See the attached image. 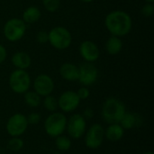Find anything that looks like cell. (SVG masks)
Masks as SVG:
<instances>
[{"label":"cell","instance_id":"24","mask_svg":"<svg viewBox=\"0 0 154 154\" xmlns=\"http://www.w3.org/2000/svg\"><path fill=\"white\" fill-rule=\"evenodd\" d=\"M44 8L49 12H55L60 5V0H42Z\"/></svg>","mask_w":154,"mask_h":154},{"label":"cell","instance_id":"19","mask_svg":"<svg viewBox=\"0 0 154 154\" xmlns=\"http://www.w3.org/2000/svg\"><path fill=\"white\" fill-rule=\"evenodd\" d=\"M41 18V11L36 6L27 7L23 14V21L25 23H34Z\"/></svg>","mask_w":154,"mask_h":154},{"label":"cell","instance_id":"11","mask_svg":"<svg viewBox=\"0 0 154 154\" xmlns=\"http://www.w3.org/2000/svg\"><path fill=\"white\" fill-rule=\"evenodd\" d=\"M98 77L97 69L91 64V62H86L80 65L79 68V81L85 87L94 84Z\"/></svg>","mask_w":154,"mask_h":154},{"label":"cell","instance_id":"3","mask_svg":"<svg viewBox=\"0 0 154 154\" xmlns=\"http://www.w3.org/2000/svg\"><path fill=\"white\" fill-rule=\"evenodd\" d=\"M67 121L64 114L52 112L44 121V130L50 137L56 138L66 131Z\"/></svg>","mask_w":154,"mask_h":154},{"label":"cell","instance_id":"5","mask_svg":"<svg viewBox=\"0 0 154 154\" xmlns=\"http://www.w3.org/2000/svg\"><path fill=\"white\" fill-rule=\"evenodd\" d=\"M9 86L14 93L24 94L29 90L31 86L30 75L25 71V69H16L9 77Z\"/></svg>","mask_w":154,"mask_h":154},{"label":"cell","instance_id":"33","mask_svg":"<svg viewBox=\"0 0 154 154\" xmlns=\"http://www.w3.org/2000/svg\"><path fill=\"white\" fill-rule=\"evenodd\" d=\"M147 3H153L154 2V0H145Z\"/></svg>","mask_w":154,"mask_h":154},{"label":"cell","instance_id":"20","mask_svg":"<svg viewBox=\"0 0 154 154\" xmlns=\"http://www.w3.org/2000/svg\"><path fill=\"white\" fill-rule=\"evenodd\" d=\"M24 101L29 107L35 108L41 105V97L35 91H27L24 93Z\"/></svg>","mask_w":154,"mask_h":154},{"label":"cell","instance_id":"12","mask_svg":"<svg viewBox=\"0 0 154 154\" xmlns=\"http://www.w3.org/2000/svg\"><path fill=\"white\" fill-rule=\"evenodd\" d=\"M33 89L40 97H46L52 93L54 89L53 79L46 74L37 76L33 81Z\"/></svg>","mask_w":154,"mask_h":154},{"label":"cell","instance_id":"25","mask_svg":"<svg viewBox=\"0 0 154 154\" xmlns=\"http://www.w3.org/2000/svg\"><path fill=\"white\" fill-rule=\"evenodd\" d=\"M154 5L153 3H147L145 4L142 8V14L145 17H150L153 14Z\"/></svg>","mask_w":154,"mask_h":154},{"label":"cell","instance_id":"30","mask_svg":"<svg viewBox=\"0 0 154 154\" xmlns=\"http://www.w3.org/2000/svg\"><path fill=\"white\" fill-rule=\"evenodd\" d=\"M6 55H7V52H6L5 48L0 44V64L5 61V60L6 59Z\"/></svg>","mask_w":154,"mask_h":154},{"label":"cell","instance_id":"27","mask_svg":"<svg viewBox=\"0 0 154 154\" xmlns=\"http://www.w3.org/2000/svg\"><path fill=\"white\" fill-rule=\"evenodd\" d=\"M26 117H27V121H28L29 125H35L39 124L40 121H41V116L38 113H31Z\"/></svg>","mask_w":154,"mask_h":154},{"label":"cell","instance_id":"13","mask_svg":"<svg viewBox=\"0 0 154 154\" xmlns=\"http://www.w3.org/2000/svg\"><path fill=\"white\" fill-rule=\"evenodd\" d=\"M79 53L87 62H94L99 58V49L91 41H84L79 45Z\"/></svg>","mask_w":154,"mask_h":154},{"label":"cell","instance_id":"9","mask_svg":"<svg viewBox=\"0 0 154 154\" xmlns=\"http://www.w3.org/2000/svg\"><path fill=\"white\" fill-rule=\"evenodd\" d=\"M66 130L72 139H80L86 133L87 121L82 115L74 114L67 121Z\"/></svg>","mask_w":154,"mask_h":154},{"label":"cell","instance_id":"7","mask_svg":"<svg viewBox=\"0 0 154 154\" xmlns=\"http://www.w3.org/2000/svg\"><path fill=\"white\" fill-rule=\"evenodd\" d=\"M26 31V23L19 18L9 19L4 26L5 37L10 42H16L23 38Z\"/></svg>","mask_w":154,"mask_h":154},{"label":"cell","instance_id":"18","mask_svg":"<svg viewBox=\"0 0 154 154\" xmlns=\"http://www.w3.org/2000/svg\"><path fill=\"white\" fill-rule=\"evenodd\" d=\"M123 48V42L120 37L112 35L110 36L106 42V50L108 54L110 55H116L118 54Z\"/></svg>","mask_w":154,"mask_h":154},{"label":"cell","instance_id":"16","mask_svg":"<svg viewBox=\"0 0 154 154\" xmlns=\"http://www.w3.org/2000/svg\"><path fill=\"white\" fill-rule=\"evenodd\" d=\"M124 134L125 129L120 125V124H110L105 130V137L112 143L120 141L124 137Z\"/></svg>","mask_w":154,"mask_h":154},{"label":"cell","instance_id":"17","mask_svg":"<svg viewBox=\"0 0 154 154\" xmlns=\"http://www.w3.org/2000/svg\"><path fill=\"white\" fill-rule=\"evenodd\" d=\"M12 63L18 69H26L32 63L30 55L24 51H17L12 56Z\"/></svg>","mask_w":154,"mask_h":154},{"label":"cell","instance_id":"28","mask_svg":"<svg viewBox=\"0 0 154 154\" xmlns=\"http://www.w3.org/2000/svg\"><path fill=\"white\" fill-rule=\"evenodd\" d=\"M36 40L39 43L44 44L49 42V34L45 31H41L37 33L36 35Z\"/></svg>","mask_w":154,"mask_h":154},{"label":"cell","instance_id":"6","mask_svg":"<svg viewBox=\"0 0 154 154\" xmlns=\"http://www.w3.org/2000/svg\"><path fill=\"white\" fill-rule=\"evenodd\" d=\"M28 125L27 117L21 113H16L9 117L5 129L11 137H20L26 132Z\"/></svg>","mask_w":154,"mask_h":154},{"label":"cell","instance_id":"31","mask_svg":"<svg viewBox=\"0 0 154 154\" xmlns=\"http://www.w3.org/2000/svg\"><path fill=\"white\" fill-rule=\"evenodd\" d=\"M80 1H82V2H84V3H90V2H92V1H94V0H80Z\"/></svg>","mask_w":154,"mask_h":154},{"label":"cell","instance_id":"15","mask_svg":"<svg viewBox=\"0 0 154 154\" xmlns=\"http://www.w3.org/2000/svg\"><path fill=\"white\" fill-rule=\"evenodd\" d=\"M60 74L67 81H77L79 79V68L73 63L66 62L60 66Z\"/></svg>","mask_w":154,"mask_h":154},{"label":"cell","instance_id":"22","mask_svg":"<svg viewBox=\"0 0 154 154\" xmlns=\"http://www.w3.org/2000/svg\"><path fill=\"white\" fill-rule=\"evenodd\" d=\"M42 105H43V107L50 112H56V110L59 108L58 107V99L51 95L44 97Z\"/></svg>","mask_w":154,"mask_h":154},{"label":"cell","instance_id":"10","mask_svg":"<svg viewBox=\"0 0 154 154\" xmlns=\"http://www.w3.org/2000/svg\"><path fill=\"white\" fill-rule=\"evenodd\" d=\"M80 101L75 91L68 90L63 92L58 98V107L64 113H71L79 107Z\"/></svg>","mask_w":154,"mask_h":154},{"label":"cell","instance_id":"1","mask_svg":"<svg viewBox=\"0 0 154 154\" xmlns=\"http://www.w3.org/2000/svg\"><path fill=\"white\" fill-rule=\"evenodd\" d=\"M108 32L115 36L121 37L128 34L132 29V18L125 11L116 10L109 13L105 20Z\"/></svg>","mask_w":154,"mask_h":154},{"label":"cell","instance_id":"4","mask_svg":"<svg viewBox=\"0 0 154 154\" xmlns=\"http://www.w3.org/2000/svg\"><path fill=\"white\" fill-rule=\"evenodd\" d=\"M49 42L57 50H65L71 44V34L69 31L62 26H56L49 32Z\"/></svg>","mask_w":154,"mask_h":154},{"label":"cell","instance_id":"14","mask_svg":"<svg viewBox=\"0 0 154 154\" xmlns=\"http://www.w3.org/2000/svg\"><path fill=\"white\" fill-rule=\"evenodd\" d=\"M119 124L125 130H131L134 127L141 126L143 125V119L137 114L125 113Z\"/></svg>","mask_w":154,"mask_h":154},{"label":"cell","instance_id":"29","mask_svg":"<svg viewBox=\"0 0 154 154\" xmlns=\"http://www.w3.org/2000/svg\"><path fill=\"white\" fill-rule=\"evenodd\" d=\"M82 116H83V117H84L86 120H87V119H91V118L94 117V111H93V109H91V108H87V109L84 110Z\"/></svg>","mask_w":154,"mask_h":154},{"label":"cell","instance_id":"2","mask_svg":"<svg viewBox=\"0 0 154 154\" xmlns=\"http://www.w3.org/2000/svg\"><path fill=\"white\" fill-rule=\"evenodd\" d=\"M126 113L125 106L122 101L116 97L107 98L102 106V117L107 124H119Z\"/></svg>","mask_w":154,"mask_h":154},{"label":"cell","instance_id":"8","mask_svg":"<svg viewBox=\"0 0 154 154\" xmlns=\"http://www.w3.org/2000/svg\"><path fill=\"white\" fill-rule=\"evenodd\" d=\"M85 145L91 150L98 149L104 143L105 129L100 124L92 125L85 133Z\"/></svg>","mask_w":154,"mask_h":154},{"label":"cell","instance_id":"21","mask_svg":"<svg viewBox=\"0 0 154 154\" xmlns=\"http://www.w3.org/2000/svg\"><path fill=\"white\" fill-rule=\"evenodd\" d=\"M55 145L56 148L60 152H67L71 148L72 143L71 140L65 135H60L55 138Z\"/></svg>","mask_w":154,"mask_h":154},{"label":"cell","instance_id":"32","mask_svg":"<svg viewBox=\"0 0 154 154\" xmlns=\"http://www.w3.org/2000/svg\"><path fill=\"white\" fill-rule=\"evenodd\" d=\"M143 154H154L152 152H151V151H149V152H144V153Z\"/></svg>","mask_w":154,"mask_h":154},{"label":"cell","instance_id":"23","mask_svg":"<svg viewBox=\"0 0 154 154\" xmlns=\"http://www.w3.org/2000/svg\"><path fill=\"white\" fill-rule=\"evenodd\" d=\"M23 145H24V143L20 137H12L7 143V147L12 152L21 151Z\"/></svg>","mask_w":154,"mask_h":154},{"label":"cell","instance_id":"26","mask_svg":"<svg viewBox=\"0 0 154 154\" xmlns=\"http://www.w3.org/2000/svg\"><path fill=\"white\" fill-rule=\"evenodd\" d=\"M76 93H77V95L79 97L80 100H86V99H88V97H89V95H90L89 89L87 87H85V86L84 87H81Z\"/></svg>","mask_w":154,"mask_h":154}]
</instances>
